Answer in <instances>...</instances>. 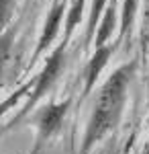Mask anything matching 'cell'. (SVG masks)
Instances as JSON below:
<instances>
[{"mask_svg":"<svg viewBox=\"0 0 149 154\" xmlns=\"http://www.w3.org/2000/svg\"><path fill=\"white\" fill-rule=\"evenodd\" d=\"M135 68H137L135 62L123 64L102 84V88L98 93V99L94 103V111H92V117L88 121L86 134H84L82 154H88L94 148V144H98L108 131H112L116 128L118 119L123 115L127 91H129L131 78L135 74Z\"/></svg>","mask_w":149,"mask_h":154,"instance_id":"1","label":"cell"},{"mask_svg":"<svg viewBox=\"0 0 149 154\" xmlns=\"http://www.w3.org/2000/svg\"><path fill=\"white\" fill-rule=\"evenodd\" d=\"M66 48H68V41H61L57 48L51 51V56H49V58H47V62H45V68L41 70V74L37 76L33 88H31V97H29L27 105L23 107V111L19 113V117H16V119H21L23 115H27L31 109H35V105H37V103L45 97L47 91L55 84L59 72H61L63 64H66Z\"/></svg>","mask_w":149,"mask_h":154,"instance_id":"2","label":"cell"},{"mask_svg":"<svg viewBox=\"0 0 149 154\" xmlns=\"http://www.w3.org/2000/svg\"><path fill=\"white\" fill-rule=\"evenodd\" d=\"M63 11H66V2L55 0L51 12L47 14V21H45V25H43V31H41L39 41H37V48H35V54H33V58H31V64H35V62L39 60V56H41V54L51 45V41L57 37L59 25H61V19H63Z\"/></svg>","mask_w":149,"mask_h":154,"instance_id":"3","label":"cell"},{"mask_svg":"<svg viewBox=\"0 0 149 154\" xmlns=\"http://www.w3.org/2000/svg\"><path fill=\"white\" fill-rule=\"evenodd\" d=\"M68 107H69V101H61V103H53V105L45 107L43 111H41V115L37 119V128H39V146L45 142L47 138L53 134V131H57L59 123H61V119L66 117V113H68Z\"/></svg>","mask_w":149,"mask_h":154,"instance_id":"4","label":"cell"},{"mask_svg":"<svg viewBox=\"0 0 149 154\" xmlns=\"http://www.w3.org/2000/svg\"><path fill=\"white\" fill-rule=\"evenodd\" d=\"M116 45L115 43H104L100 48H96V51L92 54L90 62L86 66V84H84V97H88L92 93V88L96 86V80L100 76V72L104 70V66L108 64L110 56L115 54Z\"/></svg>","mask_w":149,"mask_h":154,"instance_id":"5","label":"cell"},{"mask_svg":"<svg viewBox=\"0 0 149 154\" xmlns=\"http://www.w3.org/2000/svg\"><path fill=\"white\" fill-rule=\"evenodd\" d=\"M116 29V4L112 0V4H108V8L104 11V17L98 23V31H96V39H94V45L100 48L104 43H108V39L112 37Z\"/></svg>","mask_w":149,"mask_h":154,"instance_id":"6","label":"cell"},{"mask_svg":"<svg viewBox=\"0 0 149 154\" xmlns=\"http://www.w3.org/2000/svg\"><path fill=\"white\" fill-rule=\"evenodd\" d=\"M104 6H106V0H92V8H90V17H88V27H86V45L92 41L94 33L98 31V23L102 19Z\"/></svg>","mask_w":149,"mask_h":154,"instance_id":"7","label":"cell"},{"mask_svg":"<svg viewBox=\"0 0 149 154\" xmlns=\"http://www.w3.org/2000/svg\"><path fill=\"white\" fill-rule=\"evenodd\" d=\"M84 4H86V0H74L72 8L68 11V17H66V37H63V41H69V37H72V33H74V29H76L78 23L82 21Z\"/></svg>","mask_w":149,"mask_h":154,"instance_id":"8","label":"cell"},{"mask_svg":"<svg viewBox=\"0 0 149 154\" xmlns=\"http://www.w3.org/2000/svg\"><path fill=\"white\" fill-rule=\"evenodd\" d=\"M137 6H139V0H125L123 2V11H121V39L131 31L135 14H137Z\"/></svg>","mask_w":149,"mask_h":154,"instance_id":"9","label":"cell"},{"mask_svg":"<svg viewBox=\"0 0 149 154\" xmlns=\"http://www.w3.org/2000/svg\"><path fill=\"white\" fill-rule=\"evenodd\" d=\"M12 39H14V31L8 29L0 35V76H2V70L6 66V60L10 56V48H12Z\"/></svg>","mask_w":149,"mask_h":154,"instance_id":"10","label":"cell"},{"mask_svg":"<svg viewBox=\"0 0 149 154\" xmlns=\"http://www.w3.org/2000/svg\"><path fill=\"white\" fill-rule=\"evenodd\" d=\"M14 6H16L14 0H0V33L10 23L12 14H14Z\"/></svg>","mask_w":149,"mask_h":154,"instance_id":"11","label":"cell"},{"mask_svg":"<svg viewBox=\"0 0 149 154\" xmlns=\"http://www.w3.org/2000/svg\"><path fill=\"white\" fill-rule=\"evenodd\" d=\"M31 88H33V86H31V82H27V84H23L19 91H14V95H10L6 101H4V103H2V105H0V115H4V113H6L10 107L16 105V103H19V99H21V97H23L27 91H31Z\"/></svg>","mask_w":149,"mask_h":154,"instance_id":"12","label":"cell"},{"mask_svg":"<svg viewBox=\"0 0 149 154\" xmlns=\"http://www.w3.org/2000/svg\"><path fill=\"white\" fill-rule=\"evenodd\" d=\"M149 43V0H145V11H143V48Z\"/></svg>","mask_w":149,"mask_h":154,"instance_id":"13","label":"cell"},{"mask_svg":"<svg viewBox=\"0 0 149 154\" xmlns=\"http://www.w3.org/2000/svg\"><path fill=\"white\" fill-rule=\"evenodd\" d=\"M145 154H149V144H147V150H145Z\"/></svg>","mask_w":149,"mask_h":154,"instance_id":"14","label":"cell"},{"mask_svg":"<svg viewBox=\"0 0 149 154\" xmlns=\"http://www.w3.org/2000/svg\"><path fill=\"white\" fill-rule=\"evenodd\" d=\"M61 2H68V0H61Z\"/></svg>","mask_w":149,"mask_h":154,"instance_id":"15","label":"cell"}]
</instances>
